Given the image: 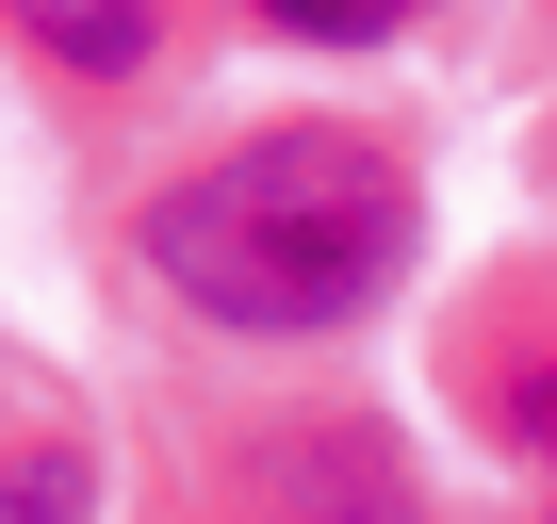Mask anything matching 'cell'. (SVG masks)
I'll use <instances>...</instances> for the list:
<instances>
[{
    "label": "cell",
    "instance_id": "obj_3",
    "mask_svg": "<svg viewBox=\"0 0 557 524\" xmlns=\"http://www.w3.org/2000/svg\"><path fill=\"white\" fill-rule=\"evenodd\" d=\"M50 66H83V83H132L148 66V34H164V0H0Z\"/></svg>",
    "mask_w": 557,
    "mask_h": 524
},
{
    "label": "cell",
    "instance_id": "obj_2",
    "mask_svg": "<svg viewBox=\"0 0 557 524\" xmlns=\"http://www.w3.org/2000/svg\"><path fill=\"white\" fill-rule=\"evenodd\" d=\"M99 508V442L83 410L34 377V361H0V524H83Z\"/></svg>",
    "mask_w": 557,
    "mask_h": 524
},
{
    "label": "cell",
    "instance_id": "obj_1",
    "mask_svg": "<svg viewBox=\"0 0 557 524\" xmlns=\"http://www.w3.org/2000/svg\"><path fill=\"white\" fill-rule=\"evenodd\" d=\"M410 262V164L345 115H296V132H246L213 148L197 180L148 197V279L197 312V328H345L377 312V279Z\"/></svg>",
    "mask_w": 557,
    "mask_h": 524
},
{
    "label": "cell",
    "instance_id": "obj_5",
    "mask_svg": "<svg viewBox=\"0 0 557 524\" xmlns=\"http://www.w3.org/2000/svg\"><path fill=\"white\" fill-rule=\"evenodd\" d=\"M262 17H278V34H329V50H377L410 0H262Z\"/></svg>",
    "mask_w": 557,
    "mask_h": 524
},
{
    "label": "cell",
    "instance_id": "obj_4",
    "mask_svg": "<svg viewBox=\"0 0 557 524\" xmlns=\"http://www.w3.org/2000/svg\"><path fill=\"white\" fill-rule=\"evenodd\" d=\"M492 442H541L557 459V345H508L492 361Z\"/></svg>",
    "mask_w": 557,
    "mask_h": 524
}]
</instances>
